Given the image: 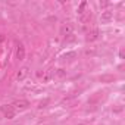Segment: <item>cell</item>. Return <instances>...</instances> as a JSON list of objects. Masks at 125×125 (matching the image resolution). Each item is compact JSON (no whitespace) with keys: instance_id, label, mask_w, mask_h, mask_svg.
I'll return each mask as SVG.
<instances>
[{"instance_id":"obj_9","label":"cell","mask_w":125,"mask_h":125,"mask_svg":"<svg viewBox=\"0 0 125 125\" xmlns=\"http://www.w3.org/2000/svg\"><path fill=\"white\" fill-rule=\"evenodd\" d=\"M99 80H100V83H113V81H115V77H113V75H109V74H104V75H102Z\"/></svg>"},{"instance_id":"obj_6","label":"cell","mask_w":125,"mask_h":125,"mask_svg":"<svg viewBox=\"0 0 125 125\" xmlns=\"http://www.w3.org/2000/svg\"><path fill=\"white\" fill-rule=\"evenodd\" d=\"M53 77H54V69H53V68L46 69V71H44V74H43V83H49Z\"/></svg>"},{"instance_id":"obj_5","label":"cell","mask_w":125,"mask_h":125,"mask_svg":"<svg viewBox=\"0 0 125 125\" xmlns=\"http://www.w3.org/2000/svg\"><path fill=\"white\" fill-rule=\"evenodd\" d=\"M60 32H62V35H71L72 32H74V25L72 24H65L63 27L60 28Z\"/></svg>"},{"instance_id":"obj_13","label":"cell","mask_w":125,"mask_h":125,"mask_svg":"<svg viewBox=\"0 0 125 125\" xmlns=\"http://www.w3.org/2000/svg\"><path fill=\"white\" fill-rule=\"evenodd\" d=\"M49 103V99H46V100H43V102H40V104H38V107L40 109H43V107H46V104Z\"/></svg>"},{"instance_id":"obj_14","label":"cell","mask_w":125,"mask_h":125,"mask_svg":"<svg viewBox=\"0 0 125 125\" xmlns=\"http://www.w3.org/2000/svg\"><path fill=\"white\" fill-rule=\"evenodd\" d=\"M78 125H83V124H78Z\"/></svg>"},{"instance_id":"obj_11","label":"cell","mask_w":125,"mask_h":125,"mask_svg":"<svg viewBox=\"0 0 125 125\" xmlns=\"http://www.w3.org/2000/svg\"><path fill=\"white\" fill-rule=\"evenodd\" d=\"M66 75V72L63 71V69H57V71H54V77H57V78H63Z\"/></svg>"},{"instance_id":"obj_8","label":"cell","mask_w":125,"mask_h":125,"mask_svg":"<svg viewBox=\"0 0 125 125\" xmlns=\"http://www.w3.org/2000/svg\"><path fill=\"white\" fill-rule=\"evenodd\" d=\"M99 35H100L99 30H93L91 32H88V35H87V41H94V40L99 38Z\"/></svg>"},{"instance_id":"obj_7","label":"cell","mask_w":125,"mask_h":125,"mask_svg":"<svg viewBox=\"0 0 125 125\" xmlns=\"http://www.w3.org/2000/svg\"><path fill=\"white\" fill-rule=\"evenodd\" d=\"M27 75H28V68H25V66H24V68H21V69H19V72L16 74V80H18V81H22Z\"/></svg>"},{"instance_id":"obj_3","label":"cell","mask_w":125,"mask_h":125,"mask_svg":"<svg viewBox=\"0 0 125 125\" xmlns=\"http://www.w3.org/2000/svg\"><path fill=\"white\" fill-rule=\"evenodd\" d=\"M16 59L19 62H22L25 59V47L22 43H18V49H16Z\"/></svg>"},{"instance_id":"obj_1","label":"cell","mask_w":125,"mask_h":125,"mask_svg":"<svg viewBox=\"0 0 125 125\" xmlns=\"http://www.w3.org/2000/svg\"><path fill=\"white\" fill-rule=\"evenodd\" d=\"M28 106H30L28 100H16L12 104V107L16 109V110H25V109H28Z\"/></svg>"},{"instance_id":"obj_4","label":"cell","mask_w":125,"mask_h":125,"mask_svg":"<svg viewBox=\"0 0 125 125\" xmlns=\"http://www.w3.org/2000/svg\"><path fill=\"white\" fill-rule=\"evenodd\" d=\"M112 19H113V12H110V10H104V12H102V15H100V21H102L103 24L110 22Z\"/></svg>"},{"instance_id":"obj_12","label":"cell","mask_w":125,"mask_h":125,"mask_svg":"<svg viewBox=\"0 0 125 125\" xmlns=\"http://www.w3.org/2000/svg\"><path fill=\"white\" fill-rule=\"evenodd\" d=\"M87 6V2H83L81 5H80V9H78V13H83V10H84V8Z\"/></svg>"},{"instance_id":"obj_2","label":"cell","mask_w":125,"mask_h":125,"mask_svg":"<svg viewBox=\"0 0 125 125\" xmlns=\"http://www.w3.org/2000/svg\"><path fill=\"white\" fill-rule=\"evenodd\" d=\"M2 112L5 113V116H6L8 119H12V118L15 116V109H13L12 106H9V104L2 106Z\"/></svg>"},{"instance_id":"obj_10","label":"cell","mask_w":125,"mask_h":125,"mask_svg":"<svg viewBox=\"0 0 125 125\" xmlns=\"http://www.w3.org/2000/svg\"><path fill=\"white\" fill-rule=\"evenodd\" d=\"M75 57H77V53H75V52H69V53H65V54H63V59H68V60L75 59Z\"/></svg>"}]
</instances>
